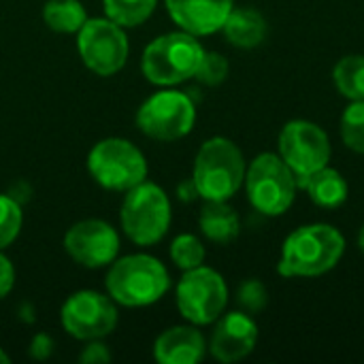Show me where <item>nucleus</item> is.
<instances>
[{
    "mask_svg": "<svg viewBox=\"0 0 364 364\" xmlns=\"http://www.w3.org/2000/svg\"><path fill=\"white\" fill-rule=\"evenodd\" d=\"M175 301L183 320L194 326H207L224 314L228 305V286L215 269L200 264L183 271L175 288Z\"/></svg>",
    "mask_w": 364,
    "mask_h": 364,
    "instance_id": "obj_9",
    "label": "nucleus"
},
{
    "mask_svg": "<svg viewBox=\"0 0 364 364\" xmlns=\"http://www.w3.org/2000/svg\"><path fill=\"white\" fill-rule=\"evenodd\" d=\"M171 260L177 269L181 271H190V269H196L200 264H205V245L203 241L196 237V235H190V232H183V235H177L171 243Z\"/></svg>",
    "mask_w": 364,
    "mask_h": 364,
    "instance_id": "obj_23",
    "label": "nucleus"
},
{
    "mask_svg": "<svg viewBox=\"0 0 364 364\" xmlns=\"http://www.w3.org/2000/svg\"><path fill=\"white\" fill-rule=\"evenodd\" d=\"M258 343V326L245 311L222 314L215 320L207 350L218 363L232 364L247 358Z\"/></svg>",
    "mask_w": 364,
    "mask_h": 364,
    "instance_id": "obj_14",
    "label": "nucleus"
},
{
    "mask_svg": "<svg viewBox=\"0 0 364 364\" xmlns=\"http://www.w3.org/2000/svg\"><path fill=\"white\" fill-rule=\"evenodd\" d=\"M303 190L309 194V198L318 207H324V209L341 207L348 200V194H350V186H348L346 177L337 168H331L328 164L324 168L316 171L307 179Z\"/></svg>",
    "mask_w": 364,
    "mask_h": 364,
    "instance_id": "obj_19",
    "label": "nucleus"
},
{
    "mask_svg": "<svg viewBox=\"0 0 364 364\" xmlns=\"http://www.w3.org/2000/svg\"><path fill=\"white\" fill-rule=\"evenodd\" d=\"M205 354L207 341L194 324L171 326L154 343V358L160 364H198Z\"/></svg>",
    "mask_w": 364,
    "mask_h": 364,
    "instance_id": "obj_16",
    "label": "nucleus"
},
{
    "mask_svg": "<svg viewBox=\"0 0 364 364\" xmlns=\"http://www.w3.org/2000/svg\"><path fill=\"white\" fill-rule=\"evenodd\" d=\"M341 139L348 149L364 154V100H352L341 115Z\"/></svg>",
    "mask_w": 364,
    "mask_h": 364,
    "instance_id": "obj_25",
    "label": "nucleus"
},
{
    "mask_svg": "<svg viewBox=\"0 0 364 364\" xmlns=\"http://www.w3.org/2000/svg\"><path fill=\"white\" fill-rule=\"evenodd\" d=\"M87 171L100 188L111 192H128L147 179L149 168L143 151L132 141L109 136L90 149Z\"/></svg>",
    "mask_w": 364,
    "mask_h": 364,
    "instance_id": "obj_7",
    "label": "nucleus"
},
{
    "mask_svg": "<svg viewBox=\"0 0 364 364\" xmlns=\"http://www.w3.org/2000/svg\"><path fill=\"white\" fill-rule=\"evenodd\" d=\"M9 363H11V356L0 348V364H9Z\"/></svg>",
    "mask_w": 364,
    "mask_h": 364,
    "instance_id": "obj_33",
    "label": "nucleus"
},
{
    "mask_svg": "<svg viewBox=\"0 0 364 364\" xmlns=\"http://www.w3.org/2000/svg\"><path fill=\"white\" fill-rule=\"evenodd\" d=\"M21 314H19V318L23 320V322H34L36 320V311H34V307L32 305H21V309H19Z\"/></svg>",
    "mask_w": 364,
    "mask_h": 364,
    "instance_id": "obj_32",
    "label": "nucleus"
},
{
    "mask_svg": "<svg viewBox=\"0 0 364 364\" xmlns=\"http://www.w3.org/2000/svg\"><path fill=\"white\" fill-rule=\"evenodd\" d=\"M102 6L111 21L122 28H136L154 15L158 0H102Z\"/></svg>",
    "mask_w": 364,
    "mask_h": 364,
    "instance_id": "obj_22",
    "label": "nucleus"
},
{
    "mask_svg": "<svg viewBox=\"0 0 364 364\" xmlns=\"http://www.w3.org/2000/svg\"><path fill=\"white\" fill-rule=\"evenodd\" d=\"M346 252L343 235L331 224H307L288 235L277 264L284 277H320L333 271Z\"/></svg>",
    "mask_w": 364,
    "mask_h": 364,
    "instance_id": "obj_1",
    "label": "nucleus"
},
{
    "mask_svg": "<svg viewBox=\"0 0 364 364\" xmlns=\"http://www.w3.org/2000/svg\"><path fill=\"white\" fill-rule=\"evenodd\" d=\"M77 51L81 62L100 77L119 73L130 53L126 28L105 17H87L77 32Z\"/></svg>",
    "mask_w": 364,
    "mask_h": 364,
    "instance_id": "obj_10",
    "label": "nucleus"
},
{
    "mask_svg": "<svg viewBox=\"0 0 364 364\" xmlns=\"http://www.w3.org/2000/svg\"><path fill=\"white\" fill-rule=\"evenodd\" d=\"M164 6L179 30L209 36L222 30L235 0H164Z\"/></svg>",
    "mask_w": 364,
    "mask_h": 364,
    "instance_id": "obj_15",
    "label": "nucleus"
},
{
    "mask_svg": "<svg viewBox=\"0 0 364 364\" xmlns=\"http://www.w3.org/2000/svg\"><path fill=\"white\" fill-rule=\"evenodd\" d=\"M196 124V102L192 94L179 90H160L143 100L136 111L139 130L154 141H179Z\"/></svg>",
    "mask_w": 364,
    "mask_h": 364,
    "instance_id": "obj_8",
    "label": "nucleus"
},
{
    "mask_svg": "<svg viewBox=\"0 0 364 364\" xmlns=\"http://www.w3.org/2000/svg\"><path fill=\"white\" fill-rule=\"evenodd\" d=\"M87 11L81 0H47L43 6V21L58 34H77L85 23Z\"/></svg>",
    "mask_w": 364,
    "mask_h": 364,
    "instance_id": "obj_20",
    "label": "nucleus"
},
{
    "mask_svg": "<svg viewBox=\"0 0 364 364\" xmlns=\"http://www.w3.org/2000/svg\"><path fill=\"white\" fill-rule=\"evenodd\" d=\"M23 226V211L17 198L0 194V250L4 252L15 243Z\"/></svg>",
    "mask_w": 364,
    "mask_h": 364,
    "instance_id": "obj_24",
    "label": "nucleus"
},
{
    "mask_svg": "<svg viewBox=\"0 0 364 364\" xmlns=\"http://www.w3.org/2000/svg\"><path fill=\"white\" fill-rule=\"evenodd\" d=\"M205 55V47L198 36L175 30L156 36L141 55V70L145 79L160 87H173L188 79H194V73Z\"/></svg>",
    "mask_w": 364,
    "mask_h": 364,
    "instance_id": "obj_4",
    "label": "nucleus"
},
{
    "mask_svg": "<svg viewBox=\"0 0 364 364\" xmlns=\"http://www.w3.org/2000/svg\"><path fill=\"white\" fill-rule=\"evenodd\" d=\"M53 350H55V341L51 339V335L47 333H36L32 339H30V346H28V356L32 360H47L53 356Z\"/></svg>",
    "mask_w": 364,
    "mask_h": 364,
    "instance_id": "obj_29",
    "label": "nucleus"
},
{
    "mask_svg": "<svg viewBox=\"0 0 364 364\" xmlns=\"http://www.w3.org/2000/svg\"><path fill=\"white\" fill-rule=\"evenodd\" d=\"M119 322L117 303L96 290H79L70 294L60 309V324L77 341H94L109 337Z\"/></svg>",
    "mask_w": 364,
    "mask_h": 364,
    "instance_id": "obj_12",
    "label": "nucleus"
},
{
    "mask_svg": "<svg viewBox=\"0 0 364 364\" xmlns=\"http://www.w3.org/2000/svg\"><path fill=\"white\" fill-rule=\"evenodd\" d=\"M177 194H179V200H183V203H192V200L198 196V190H196L194 181L190 179V181H181V183L177 186Z\"/></svg>",
    "mask_w": 364,
    "mask_h": 364,
    "instance_id": "obj_31",
    "label": "nucleus"
},
{
    "mask_svg": "<svg viewBox=\"0 0 364 364\" xmlns=\"http://www.w3.org/2000/svg\"><path fill=\"white\" fill-rule=\"evenodd\" d=\"M119 235L105 220H81L64 235V252L83 269L109 267L119 256Z\"/></svg>",
    "mask_w": 364,
    "mask_h": 364,
    "instance_id": "obj_13",
    "label": "nucleus"
},
{
    "mask_svg": "<svg viewBox=\"0 0 364 364\" xmlns=\"http://www.w3.org/2000/svg\"><path fill=\"white\" fill-rule=\"evenodd\" d=\"M237 303H239L241 311H245L250 316L262 314L269 303L267 286L260 279H245L237 290Z\"/></svg>",
    "mask_w": 364,
    "mask_h": 364,
    "instance_id": "obj_27",
    "label": "nucleus"
},
{
    "mask_svg": "<svg viewBox=\"0 0 364 364\" xmlns=\"http://www.w3.org/2000/svg\"><path fill=\"white\" fill-rule=\"evenodd\" d=\"M333 81L348 100H364V55H346L333 68Z\"/></svg>",
    "mask_w": 364,
    "mask_h": 364,
    "instance_id": "obj_21",
    "label": "nucleus"
},
{
    "mask_svg": "<svg viewBox=\"0 0 364 364\" xmlns=\"http://www.w3.org/2000/svg\"><path fill=\"white\" fill-rule=\"evenodd\" d=\"M245 192L250 205L267 215H284L296 198V179L279 154H258L245 171Z\"/></svg>",
    "mask_w": 364,
    "mask_h": 364,
    "instance_id": "obj_6",
    "label": "nucleus"
},
{
    "mask_svg": "<svg viewBox=\"0 0 364 364\" xmlns=\"http://www.w3.org/2000/svg\"><path fill=\"white\" fill-rule=\"evenodd\" d=\"M358 247H360V252L364 254V226L360 228V232H358Z\"/></svg>",
    "mask_w": 364,
    "mask_h": 364,
    "instance_id": "obj_34",
    "label": "nucleus"
},
{
    "mask_svg": "<svg viewBox=\"0 0 364 364\" xmlns=\"http://www.w3.org/2000/svg\"><path fill=\"white\" fill-rule=\"evenodd\" d=\"M228 73H230V64H228L226 55H222L218 51H205V55H203L196 73H194V79L200 85L215 87V85L226 81Z\"/></svg>",
    "mask_w": 364,
    "mask_h": 364,
    "instance_id": "obj_26",
    "label": "nucleus"
},
{
    "mask_svg": "<svg viewBox=\"0 0 364 364\" xmlns=\"http://www.w3.org/2000/svg\"><path fill=\"white\" fill-rule=\"evenodd\" d=\"M198 228L209 241L218 245H228L239 237L241 220L239 213L228 205V200H205L198 213Z\"/></svg>",
    "mask_w": 364,
    "mask_h": 364,
    "instance_id": "obj_18",
    "label": "nucleus"
},
{
    "mask_svg": "<svg viewBox=\"0 0 364 364\" xmlns=\"http://www.w3.org/2000/svg\"><path fill=\"white\" fill-rule=\"evenodd\" d=\"M245 158L226 136L207 139L194 158L192 181L203 200H230L245 181Z\"/></svg>",
    "mask_w": 364,
    "mask_h": 364,
    "instance_id": "obj_3",
    "label": "nucleus"
},
{
    "mask_svg": "<svg viewBox=\"0 0 364 364\" xmlns=\"http://www.w3.org/2000/svg\"><path fill=\"white\" fill-rule=\"evenodd\" d=\"M15 286V267L0 250V301L11 294Z\"/></svg>",
    "mask_w": 364,
    "mask_h": 364,
    "instance_id": "obj_30",
    "label": "nucleus"
},
{
    "mask_svg": "<svg viewBox=\"0 0 364 364\" xmlns=\"http://www.w3.org/2000/svg\"><path fill=\"white\" fill-rule=\"evenodd\" d=\"M107 294L122 307H149L171 290L168 269L149 254H128L109 264Z\"/></svg>",
    "mask_w": 364,
    "mask_h": 364,
    "instance_id": "obj_2",
    "label": "nucleus"
},
{
    "mask_svg": "<svg viewBox=\"0 0 364 364\" xmlns=\"http://www.w3.org/2000/svg\"><path fill=\"white\" fill-rule=\"evenodd\" d=\"M113 360L109 346L102 339L85 341V348L79 352V363L81 364H109Z\"/></svg>",
    "mask_w": 364,
    "mask_h": 364,
    "instance_id": "obj_28",
    "label": "nucleus"
},
{
    "mask_svg": "<svg viewBox=\"0 0 364 364\" xmlns=\"http://www.w3.org/2000/svg\"><path fill=\"white\" fill-rule=\"evenodd\" d=\"M173 222V209L168 194L151 181H143L124 192L119 224L124 235L139 247H151L160 243Z\"/></svg>",
    "mask_w": 364,
    "mask_h": 364,
    "instance_id": "obj_5",
    "label": "nucleus"
},
{
    "mask_svg": "<svg viewBox=\"0 0 364 364\" xmlns=\"http://www.w3.org/2000/svg\"><path fill=\"white\" fill-rule=\"evenodd\" d=\"M277 149L282 160L294 173L299 190L305 188L307 179L324 168L331 160V141L328 134L314 122L292 119L288 122L277 139Z\"/></svg>",
    "mask_w": 364,
    "mask_h": 364,
    "instance_id": "obj_11",
    "label": "nucleus"
},
{
    "mask_svg": "<svg viewBox=\"0 0 364 364\" xmlns=\"http://www.w3.org/2000/svg\"><path fill=\"white\" fill-rule=\"evenodd\" d=\"M222 32L230 45L239 49H254L267 38V19L252 6H232Z\"/></svg>",
    "mask_w": 364,
    "mask_h": 364,
    "instance_id": "obj_17",
    "label": "nucleus"
}]
</instances>
